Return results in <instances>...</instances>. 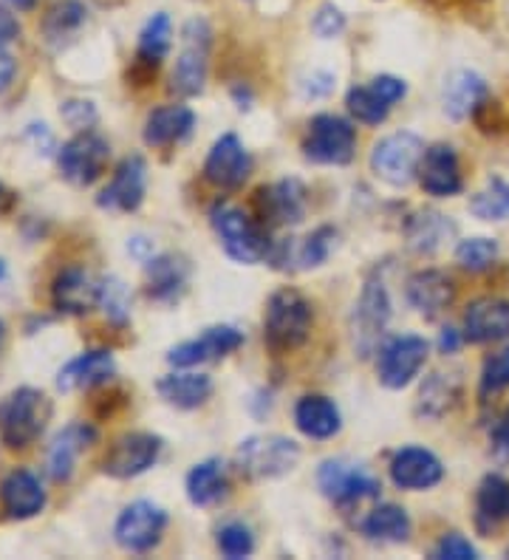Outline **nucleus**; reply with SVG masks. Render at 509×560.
<instances>
[{
	"label": "nucleus",
	"instance_id": "nucleus-1",
	"mask_svg": "<svg viewBox=\"0 0 509 560\" xmlns=\"http://www.w3.org/2000/svg\"><path fill=\"white\" fill-rule=\"evenodd\" d=\"M312 303L298 289H278L266 303L264 340L275 354L298 351L312 331Z\"/></svg>",
	"mask_w": 509,
	"mask_h": 560
},
{
	"label": "nucleus",
	"instance_id": "nucleus-2",
	"mask_svg": "<svg viewBox=\"0 0 509 560\" xmlns=\"http://www.w3.org/2000/svg\"><path fill=\"white\" fill-rule=\"evenodd\" d=\"M51 419V399L37 388H18L0 399V442L23 451L41 439Z\"/></svg>",
	"mask_w": 509,
	"mask_h": 560
},
{
	"label": "nucleus",
	"instance_id": "nucleus-3",
	"mask_svg": "<svg viewBox=\"0 0 509 560\" xmlns=\"http://www.w3.org/2000/svg\"><path fill=\"white\" fill-rule=\"evenodd\" d=\"M300 444L280 433H261L238 444L235 467L246 479H280L300 465Z\"/></svg>",
	"mask_w": 509,
	"mask_h": 560
},
{
	"label": "nucleus",
	"instance_id": "nucleus-4",
	"mask_svg": "<svg viewBox=\"0 0 509 560\" xmlns=\"http://www.w3.org/2000/svg\"><path fill=\"white\" fill-rule=\"evenodd\" d=\"M210 221L232 260L252 267L269 258L271 241L266 235V226L252 221L244 210L232 205H216L210 210Z\"/></svg>",
	"mask_w": 509,
	"mask_h": 560
},
{
	"label": "nucleus",
	"instance_id": "nucleus-5",
	"mask_svg": "<svg viewBox=\"0 0 509 560\" xmlns=\"http://www.w3.org/2000/svg\"><path fill=\"white\" fill-rule=\"evenodd\" d=\"M421 156H425V142L410 130H400L373 144L371 171L387 185L405 187L419 178Z\"/></svg>",
	"mask_w": 509,
	"mask_h": 560
},
{
	"label": "nucleus",
	"instance_id": "nucleus-6",
	"mask_svg": "<svg viewBox=\"0 0 509 560\" xmlns=\"http://www.w3.org/2000/svg\"><path fill=\"white\" fill-rule=\"evenodd\" d=\"M357 153V130L337 114H320L309 122L303 139V156L314 164L343 167Z\"/></svg>",
	"mask_w": 509,
	"mask_h": 560
},
{
	"label": "nucleus",
	"instance_id": "nucleus-7",
	"mask_svg": "<svg viewBox=\"0 0 509 560\" xmlns=\"http://www.w3.org/2000/svg\"><path fill=\"white\" fill-rule=\"evenodd\" d=\"M317 485L328 501L339 506L362 504V501L380 499V479L366 465H351L343 458H328L320 465Z\"/></svg>",
	"mask_w": 509,
	"mask_h": 560
},
{
	"label": "nucleus",
	"instance_id": "nucleus-8",
	"mask_svg": "<svg viewBox=\"0 0 509 560\" xmlns=\"http://www.w3.org/2000/svg\"><path fill=\"white\" fill-rule=\"evenodd\" d=\"M111 162V144L94 130H80L74 139H68L57 153V167L62 178L77 187L94 185Z\"/></svg>",
	"mask_w": 509,
	"mask_h": 560
},
{
	"label": "nucleus",
	"instance_id": "nucleus-9",
	"mask_svg": "<svg viewBox=\"0 0 509 560\" xmlns=\"http://www.w3.org/2000/svg\"><path fill=\"white\" fill-rule=\"evenodd\" d=\"M387 323H391V298H387L385 283L380 278H371L362 287L360 301L351 315V337L357 354L371 357L377 351Z\"/></svg>",
	"mask_w": 509,
	"mask_h": 560
},
{
	"label": "nucleus",
	"instance_id": "nucleus-10",
	"mask_svg": "<svg viewBox=\"0 0 509 560\" xmlns=\"http://www.w3.org/2000/svg\"><path fill=\"white\" fill-rule=\"evenodd\" d=\"M164 529H167V513L153 501H134L119 513L114 524V538L125 552H150L159 547Z\"/></svg>",
	"mask_w": 509,
	"mask_h": 560
},
{
	"label": "nucleus",
	"instance_id": "nucleus-11",
	"mask_svg": "<svg viewBox=\"0 0 509 560\" xmlns=\"http://www.w3.org/2000/svg\"><path fill=\"white\" fill-rule=\"evenodd\" d=\"M162 447L164 442L157 433H125V436L111 444L108 456L102 462V470L111 479H136V476H142V472L157 465L159 456H162Z\"/></svg>",
	"mask_w": 509,
	"mask_h": 560
},
{
	"label": "nucleus",
	"instance_id": "nucleus-12",
	"mask_svg": "<svg viewBox=\"0 0 509 560\" xmlns=\"http://www.w3.org/2000/svg\"><path fill=\"white\" fill-rule=\"evenodd\" d=\"M210 26L201 18H193L184 26V48L173 71V91L182 96H196L207 82V57H210Z\"/></svg>",
	"mask_w": 509,
	"mask_h": 560
},
{
	"label": "nucleus",
	"instance_id": "nucleus-13",
	"mask_svg": "<svg viewBox=\"0 0 509 560\" xmlns=\"http://www.w3.org/2000/svg\"><path fill=\"white\" fill-rule=\"evenodd\" d=\"M428 340L416 335H402L382 346L380 362H377V374L380 383L391 390H402L405 385L414 383L421 365L428 362Z\"/></svg>",
	"mask_w": 509,
	"mask_h": 560
},
{
	"label": "nucleus",
	"instance_id": "nucleus-14",
	"mask_svg": "<svg viewBox=\"0 0 509 560\" xmlns=\"http://www.w3.org/2000/svg\"><path fill=\"white\" fill-rule=\"evenodd\" d=\"M255 207H258V219L266 230L298 226L305 219V187L298 178L271 182L258 190Z\"/></svg>",
	"mask_w": 509,
	"mask_h": 560
},
{
	"label": "nucleus",
	"instance_id": "nucleus-15",
	"mask_svg": "<svg viewBox=\"0 0 509 560\" xmlns=\"http://www.w3.org/2000/svg\"><path fill=\"white\" fill-rule=\"evenodd\" d=\"M241 346H244V335L235 326H212L196 340H184L176 349H170L167 362L173 369H196L201 362L224 360Z\"/></svg>",
	"mask_w": 509,
	"mask_h": 560
},
{
	"label": "nucleus",
	"instance_id": "nucleus-16",
	"mask_svg": "<svg viewBox=\"0 0 509 560\" xmlns=\"http://www.w3.org/2000/svg\"><path fill=\"white\" fill-rule=\"evenodd\" d=\"M252 173V156L235 133H224L207 153L204 178L221 190H238Z\"/></svg>",
	"mask_w": 509,
	"mask_h": 560
},
{
	"label": "nucleus",
	"instance_id": "nucleus-17",
	"mask_svg": "<svg viewBox=\"0 0 509 560\" xmlns=\"http://www.w3.org/2000/svg\"><path fill=\"white\" fill-rule=\"evenodd\" d=\"M148 187V164L142 156H128L116 164L114 178L100 192L96 205L111 212H134L142 207Z\"/></svg>",
	"mask_w": 509,
	"mask_h": 560
},
{
	"label": "nucleus",
	"instance_id": "nucleus-18",
	"mask_svg": "<svg viewBox=\"0 0 509 560\" xmlns=\"http://www.w3.org/2000/svg\"><path fill=\"white\" fill-rule=\"evenodd\" d=\"M334 244H337V230L334 226H317L312 235H305L300 241H280L278 246L271 244L269 258L275 269H312L326 264L328 255H332Z\"/></svg>",
	"mask_w": 509,
	"mask_h": 560
},
{
	"label": "nucleus",
	"instance_id": "nucleus-19",
	"mask_svg": "<svg viewBox=\"0 0 509 560\" xmlns=\"http://www.w3.org/2000/svg\"><path fill=\"white\" fill-rule=\"evenodd\" d=\"M96 442L94 424L89 422H71L66 424L51 444H48V456H46V470L51 476V481L57 485H66L71 476H74L77 458L89 451L91 444Z\"/></svg>",
	"mask_w": 509,
	"mask_h": 560
},
{
	"label": "nucleus",
	"instance_id": "nucleus-20",
	"mask_svg": "<svg viewBox=\"0 0 509 560\" xmlns=\"http://www.w3.org/2000/svg\"><path fill=\"white\" fill-rule=\"evenodd\" d=\"M391 481L400 490H430L444 479V467H441L439 456L430 453L428 447H402L394 453L391 465Z\"/></svg>",
	"mask_w": 509,
	"mask_h": 560
},
{
	"label": "nucleus",
	"instance_id": "nucleus-21",
	"mask_svg": "<svg viewBox=\"0 0 509 560\" xmlns=\"http://www.w3.org/2000/svg\"><path fill=\"white\" fill-rule=\"evenodd\" d=\"M419 185L428 196L436 199H448L462 192V167H459V156H455V148L450 144H433L425 151L419 164Z\"/></svg>",
	"mask_w": 509,
	"mask_h": 560
},
{
	"label": "nucleus",
	"instance_id": "nucleus-22",
	"mask_svg": "<svg viewBox=\"0 0 509 560\" xmlns=\"http://www.w3.org/2000/svg\"><path fill=\"white\" fill-rule=\"evenodd\" d=\"M407 303L425 315L428 320L444 315L455 301V283L450 275L439 272V269H421V272L407 278Z\"/></svg>",
	"mask_w": 509,
	"mask_h": 560
},
{
	"label": "nucleus",
	"instance_id": "nucleus-23",
	"mask_svg": "<svg viewBox=\"0 0 509 560\" xmlns=\"http://www.w3.org/2000/svg\"><path fill=\"white\" fill-rule=\"evenodd\" d=\"M509 337V301L504 298H478L464 312V340L498 342Z\"/></svg>",
	"mask_w": 509,
	"mask_h": 560
},
{
	"label": "nucleus",
	"instance_id": "nucleus-24",
	"mask_svg": "<svg viewBox=\"0 0 509 560\" xmlns=\"http://www.w3.org/2000/svg\"><path fill=\"white\" fill-rule=\"evenodd\" d=\"M0 504L9 518L26 521L43 513L46 506V490L41 479L28 470H12L7 479L0 481Z\"/></svg>",
	"mask_w": 509,
	"mask_h": 560
},
{
	"label": "nucleus",
	"instance_id": "nucleus-25",
	"mask_svg": "<svg viewBox=\"0 0 509 560\" xmlns=\"http://www.w3.org/2000/svg\"><path fill=\"white\" fill-rule=\"evenodd\" d=\"M487 80L478 71H455L444 82V114L455 119V122L467 117H478V110L487 105Z\"/></svg>",
	"mask_w": 509,
	"mask_h": 560
},
{
	"label": "nucleus",
	"instance_id": "nucleus-26",
	"mask_svg": "<svg viewBox=\"0 0 509 560\" xmlns=\"http://www.w3.org/2000/svg\"><path fill=\"white\" fill-rule=\"evenodd\" d=\"M116 371L114 354L105 349L82 351L80 357H74L71 362H66L57 374V388L62 394H71V390L82 388H96V385L108 383Z\"/></svg>",
	"mask_w": 509,
	"mask_h": 560
},
{
	"label": "nucleus",
	"instance_id": "nucleus-27",
	"mask_svg": "<svg viewBox=\"0 0 509 560\" xmlns=\"http://www.w3.org/2000/svg\"><path fill=\"white\" fill-rule=\"evenodd\" d=\"M51 301L66 315H85L100 306V280H91L77 267L62 269L51 287Z\"/></svg>",
	"mask_w": 509,
	"mask_h": 560
},
{
	"label": "nucleus",
	"instance_id": "nucleus-28",
	"mask_svg": "<svg viewBox=\"0 0 509 560\" xmlns=\"http://www.w3.org/2000/svg\"><path fill=\"white\" fill-rule=\"evenodd\" d=\"M193 128H196V114L187 105H162L150 110L144 122V142L150 148H170L190 137Z\"/></svg>",
	"mask_w": 509,
	"mask_h": 560
},
{
	"label": "nucleus",
	"instance_id": "nucleus-29",
	"mask_svg": "<svg viewBox=\"0 0 509 560\" xmlns=\"http://www.w3.org/2000/svg\"><path fill=\"white\" fill-rule=\"evenodd\" d=\"M294 424L303 436L323 442V439L337 436L343 428V417H339L334 399L323 397V394H309L294 405Z\"/></svg>",
	"mask_w": 509,
	"mask_h": 560
},
{
	"label": "nucleus",
	"instance_id": "nucleus-30",
	"mask_svg": "<svg viewBox=\"0 0 509 560\" xmlns=\"http://www.w3.org/2000/svg\"><path fill=\"white\" fill-rule=\"evenodd\" d=\"M509 521V481L489 472L475 492V526L482 535H493Z\"/></svg>",
	"mask_w": 509,
	"mask_h": 560
},
{
	"label": "nucleus",
	"instance_id": "nucleus-31",
	"mask_svg": "<svg viewBox=\"0 0 509 560\" xmlns=\"http://www.w3.org/2000/svg\"><path fill=\"white\" fill-rule=\"evenodd\" d=\"M187 275L190 267L178 255H159L148 260L144 278H148V294L159 303H176L187 289Z\"/></svg>",
	"mask_w": 509,
	"mask_h": 560
},
{
	"label": "nucleus",
	"instance_id": "nucleus-32",
	"mask_svg": "<svg viewBox=\"0 0 509 560\" xmlns=\"http://www.w3.org/2000/svg\"><path fill=\"white\" fill-rule=\"evenodd\" d=\"M159 397L173 408L193 410L212 397V380L198 371H173L157 383Z\"/></svg>",
	"mask_w": 509,
	"mask_h": 560
},
{
	"label": "nucleus",
	"instance_id": "nucleus-33",
	"mask_svg": "<svg viewBox=\"0 0 509 560\" xmlns=\"http://www.w3.org/2000/svg\"><path fill=\"white\" fill-rule=\"evenodd\" d=\"M170 46H173V23L164 12L153 14L144 28L139 32V46H136V69L134 74L144 71V80L150 74H157L162 60L167 57Z\"/></svg>",
	"mask_w": 509,
	"mask_h": 560
},
{
	"label": "nucleus",
	"instance_id": "nucleus-34",
	"mask_svg": "<svg viewBox=\"0 0 509 560\" xmlns=\"http://www.w3.org/2000/svg\"><path fill=\"white\" fill-rule=\"evenodd\" d=\"M187 499L193 506H212L227 495V467L221 458H204L187 472Z\"/></svg>",
	"mask_w": 509,
	"mask_h": 560
},
{
	"label": "nucleus",
	"instance_id": "nucleus-35",
	"mask_svg": "<svg viewBox=\"0 0 509 560\" xmlns=\"http://www.w3.org/2000/svg\"><path fill=\"white\" fill-rule=\"evenodd\" d=\"M89 21V9L82 7L80 0H60L48 9L46 21H43V37L48 46L62 48L68 40L80 35V28Z\"/></svg>",
	"mask_w": 509,
	"mask_h": 560
},
{
	"label": "nucleus",
	"instance_id": "nucleus-36",
	"mask_svg": "<svg viewBox=\"0 0 509 560\" xmlns=\"http://www.w3.org/2000/svg\"><path fill=\"white\" fill-rule=\"evenodd\" d=\"M459 390H462V380L459 374H444V371H436L425 380L419 390V402H416V413L419 417L439 419L444 417L450 408L459 399Z\"/></svg>",
	"mask_w": 509,
	"mask_h": 560
},
{
	"label": "nucleus",
	"instance_id": "nucleus-37",
	"mask_svg": "<svg viewBox=\"0 0 509 560\" xmlns=\"http://www.w3.org/2000/svg\"><path fill=\"white\" fill-rule=\"evenodd\" d=\"M455 233V224L436 210L416 212L414 219L407 221V244L416 253H436L450 235Z\"/></svg>",
	"mask_w": 509,
	"mask_h": 560
},
{
	"label": "nucleus",
	"instance_id": "nucleus-38",
	"mask_svg": "<svg viewBox=\"0 0 509 560\" xmlns=\"http://www.w3.org/2000/svg\"><path fill=\"white\" fill-rule=\"evenodd\" d=\"M410 515L400 504L373 506L368 518L362 521V533L371 540H385V544H405L410 538Z\"/></svg>",
	"mask_w": 509,
	"mask_h": 560
},
{
	"label": "nucleus",
	"instance_id": "nucleus-39",
	"mask_svg": "<svg viewBox=\"0 0 509 560\" xmlns=\"http://www.w3.org/2000/svg\"><path fill=\"white\" fill-rule=\"evenodd\" d=\"M470 212L482 221H509V185L504 178H489L487 187L470 199Z\"/></svg>",
	"mask_w": 509,
	"mask_h": 560
},
{
	"label": "nucleus",
	"instance_id": "nucleus-40",
	"mask_svg": "<svg viewBox=\"0 0 509 560\" xmlns=\"http://www.w3.org/2000/svg\"><path fill=\"white\" fill-rule=\"evenodd\" d=\"M346 105L348 114L362 125H382L387 114H391V103H387L385 96L377 94L373 85H360V89L348 91Z\"/></svg>",
	"mask_w": 509,
	"mask_h": 560
},
{
	"label": "nucleus",
	"instance_id": "nucleus-41",
	"mask_svg": "<svg viewBox=\"0 0 509 560\" xmlns=\"http://www.w3.org/2000/svg\"><path fill=\"white\" fill-rule=\"evenodd\" d=\"M498 255H501V246L496 238H467L455 246V260L467 272H487L496 267Z\"/></svg>",
	"mask_w": 509,
	"mask_h": 560
},
{
	"label": "nucleus",
	"instance_id": "nucleus-42",
	"mask_svg": "<svg viewBox=\"0 0 509 560\" xmlns=\"http://www.w3.org/2000/svg\"><path fill=\"white\" fill-rule=\"evenodd\" d=\"M100 306L105 308L111 323L125 326L130 320V292L119 278L100 280Z\"/></svg>",
	"mask_w": 509,
	"mask_h": 560
},
{
	"label": "nucleus",
	"instance_id": "nucleus-43",
	"mask_svg": "<svg viewBox=\"0 0 509 560\" xmlns=\"http://www.w3.org/2000/svg\"><path fill=\"white\" fill-rule=\"evenodd\" d=\"M218 549L221 555L230 560H241V558H250L255 552V535L246 524L241 521H230L218 529Z\"/></svg>",
	"mask_w": 509,
	"mask_h": 560
},
{
	"label": "nucleus",
	"instance_id": "nucleus-44",
	"mask_svg": "<svg viewBox=\"0 0 509 560\" xmlns=\"http://www.w3.org/2000/svg\"><path fill=\"white\" fill-rule=\"evenodd\" d=\"M507 388H509V346L484 360L482 380H478V394H482V397H496V394H501V390Z\"/></svg>",
	"mask_w": 509,
	"mask_h": 560
},
{
	"label": "nucleus",
	"instance_id": "nucleus-45",
	"mask_svg": "<svg viewBox=\"0 0 509 560\" xmlns=\"http://www.w3.org/2000/svg\"><path fill=\"white\" fill-rule=\"evenodd\" d=\"M433 558H439V560H475V558H478V549H475L462 533H448V535H441V540L436 544Z\"/></svg>",
	"mask_w": 509,
	"mask_h": 560
},
{
	"label": "nucleus",
	"instance_id": "nucleus-46",
	"mask_svg": "<svg viewBox=\"0 0 509 560\" xmlns=\"http://www.w3.org/2000/svg\"><path fill=\"white\" fill-rule=\"evenodd\" d=\"M312 28L317 32V37L332 40V37H337L346 28V14L339 12L337 7H332V3H326V7H320L317 14H314Z\"/></svg>",
	"mask_w": 509,
	"mask_h": 560
},
{
	"label": "nucleus",
	"instance_id": "nucleus-47",
	"mask_svg": "<svg viewBox=\"0 0 509 560\" xmlns=\"http://www.w3.org/2000/svg\"><path fill=\"white\" fill-rule=\"evenodd\" d=\"M62 119L77 130H91V125L96 122L94 103H85V100H68V103L62 105Z\"/></svg>",
	"mask_w": 509,
	"mask_h": 560
},
{
	"label": "nucleus",
	"instance_id": "nucleus-48",
	"mask_svg": "<svg viewBox=\"0 0 509 560\" xmlns=\"http://www.w3.org/2000/svg\"><path fill=\"white\" fill-rule=\"evenodd\" d=\"M371 85H373V91H377V94H380V96H385V100L391 105L400 103V100H405V94H407L405 80H400V77H391V74L373 77Z\"/></svg>",
	"mask_w": 509,
	"mask_h": 560
},
{
	"label": "nucleus",
	"instance_id": "nucleus-49",
	"mask_svg": "<svg viewBox=\"0 0 509 560\" xmlns=\"http://www.w3.org/2000/svg\"><path fill=\"white\" fill-rule=\"evenodd\" d=\"M493 451H496V456L501 458H509V408L504 410L501 419H498V424L493 428Z\"/></svg>",
	"mask_w": 509,
	"mask_h": 560
},
{
	"label": "nucleus",
	"instance_id": "nucleus-50",
	"mask_svg": "<svg viewBox=\"0 0 509 560\" xmlns=\"http://www.w3.org/2000/svg\"><path fill=\"white\" fill-rule=\"evenodd\" d=\"M18 35H21V23L14 21V14H9L7 9H0V46H9L18 40Z\"/></svg>",
	"mask_w": 509,
	"mask_h": 560
},
{
	"label": "nucleus",
	"instance_id": "nucleus-51",
	"mask_svg": "<svg viewBox=\"0 0 509 560\" xmlns=\"http://www.w3.org/2000/svg\"><path fill=\"white\" fill-rule=\"evenodd\" d=\"M14 71H18V66H14V57L9 55L7 46H0V94H3V91L12 85Z\"/></svg>",
	"mask_w": 509,
	"mask_h": 560
},
{
	"label": "nucleus",
	"instance_id": "nucleus-52",
	"mask_svg": "<svg viewBox=\"0 0 509 560\" xmlns=\"http://www.w3.org/2000/svg\"><path fill=\"white\" fill-rule=\"evenodd\" d=\"M459 346H462V337H459V331H455V328H444V335H441V340H439L441 354H455V351H459Z\"/></svg>",
	"mask_w": 509,
	"mask_h": 560
},
{
	"label": "nucleus",
	"instance_id": "nucleus-53",
	"mask_svg": "<svg viewBox=\"0 0 509 560\" xmlns=\"http://www.w3.org/2000/svg\"><path fill=\"white\" fill-rule=\"evenodd\" d=\"M14 192L9 190L7 185H3V182H0V215H7V212H12V207H14Z\"/></svg>",
	"mask_w": 509,
	"mask_h": 560
},
{
	"label": "nucleus",
	"instance_id": "nucleus-54",
	"mask_svg": "<svg viewBox=\"0 0 509 560\" xmlns=\"http://www.w3.org/2000/svg\"><path fill=\"white\" fill-rule=\"evenodd\" d=\"M9 3H12L14 9H21V12H28V9H34L37 0H9Z\"/></svg>",
	"mask_w": 509,
	"mask_h": 560
},
{
	"label": "nucleus",
	"instance_id": "nucleus-55",
	"mask_svg": "<svg viewBox=\"0 0 509 560\" xmlns=\"http://www.w3.org/2000/svg\"><path fill=\"white\" fill-rule=\"evenodd\" d=\"M7 278V267H3V260H0V280Z\"/></svg>",
	"mask_w": 509,
	"mask_h": 560
},
{
	"label": "nucleus",
	"instance_id": "nucleus-56",
	"mask_svg": "<svg viewBox=\"0 0 509 560\" xmlns=\"http://www.w3.org/2000/svg\"><path fill=\"white\" fill-rule=\"evenodd\" d=\"M0 342H3V323H0Z\"/></svg>",
	"mask_w": 509,
	"mask_h": 560
}]
</instances>
